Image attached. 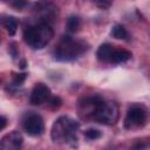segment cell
Masks as SVG:
<instances>
[{
    "label": "cell",
    "mask_w": 150,
    "mask_h": 150,
    "mask_svg": "<svg viewBox=\"0 0 150 150\" xmlns=\"http://www.w3.org/2000/svg\"><path fill=\"white\" fill-rule=\"evenodd\" d=\"M80 129V123L69 117V116H60L52 125L50 136L52 139L56 143H68L75 146L77 141L76 132Z\"/></svg>",
    "instance_id": "1"
},
{
    "label": "cell",
    "mask_w": 150,
    "mask_h": 150,
    "mask_svg": "<svg viewBox=\"0 0 150 150\" xmlns=\"http://www.w3.org/2000/svg\"><path fill=\"white\" fill-rule=\"evenodd\" d=\"M53 36L54 30L47 22H39L28 26L23 30V40L33 49H42L50 42Z\"/></svg>",
    "instance_id": "2"
},
{
    "label": "cell",
    "mask_w": 150,
    "mask_h": 150,
    "mask_svg": "<svg viewBox=\"0 0 150 150\" xmlns=\"http://www.w3.org/2000/svg\"><path fill=\"white\" fill-rule=\"evenodd\" d=\"M88 49V46L82 40H76L70 36H64L57 43L54 50V57L57 61L68 62L77 59Z\"/></svg>",
    "instance_id": "3"
},
{
    "label": "cell",
    "mask_w": 150,
    "mask_h": 150,
    "mask_svg": "<svg viewBox=\"0 0 150 150\" xmlns=\"http://www.w3.org/2000/svg\"><path fill=\"white\" fill-rule=\"evenodd\" d=\"M118 116H120V112H118L117 104L114 102H107L103 100L100 107L97 108L93 120L105 125H112L117 122Z\"/></svg>",
    "instance_id": "4"
},
{
    "label": "cell",
    "mask_w": 150,
    "mask_h": 150,
    "mask_svg": "<svg viewBox=\"0 0 150 150\" xmlns=\"http://www.w3.org/2000/svg\"><path fill=\"white\" fill-rule=\"evenodd\" d=\"M146 121V111L142 105L134 104L131 105L124 118V127L129 130L138 129L145 124Z\"/></svg>",
    "instance_id": "5"
},
{
    "label": "cell",
    "mask_w": 150,
    "mask_h": 150,
    "mask_svg": "<svg viewBox=\"0 0 150 150\" xmlns=\"http://www.w3.org/2000/svg\"><path fill=\"white\" fill-rule=\"evenodd\" d=\"M23 129L30 136H40L45 130V123L40 115L29 114L23 120Z\"/></svg>",
    "instance_id": "6"
},
{
    "label": "cell",
    "mask_w": 150,
    "mask_h": 150,
    "mask_svg": "<svg viewBox=\"0 0 150 150\" xmlns=\"http://www.w3.org/2000/svg\"><path fill=\"white\" fill-rule=\"evenodd\" d=\"M50 98V89L43 83H36L29 97L33 105H41L43 103H48Z\"/></svg>",
    "instance_id": "7"
},
{
    "label": "cell",
    "mask_w": 150,
    "mask_h": 150,
    "mask_svg": "<svg viewBox=\"0 0 150 150\" xmlns=\"http://www.w3.org/2000/svg\"><path fill=\"white\" fill-rule=\"evenodd\" d=\"M102 98L100 96H87L80 101V111L86 117H94L97 108L102 103Z\"/></svg>",
    "instance_id": "8"
},
{
    "label": "cell",
    "mask_w": 150,
    "mask_h": 150,
    "mask_svg": "<svg viewBox=\"0 0 150 150\" xmlns=\"http://www.w3.org/2000/svg\"><path fill=\"white\" fill-rule=\"evenodd\" d=\"M22 136L18 131L6 134L0 141V150H19L22 144Z\"/></svg>",
    "instance_id": "9"
},
{
    "label": "cell",
    "mask_w": 150,
    "mask_h": 150,
    "mask_svg": "<svg viewBox=\"0 0 150 150\" xmlns=\"http://www.w3.org/2000/svg\"><path fill=\"white\" fill-rule=\"evenodd\" d=\"M114 50H115V47L112 45H110V43H103V45H101L98 47V49L96 52V56L102 62H110Z\"/></svg>",
    "instance_id": "10"
},
{
    "label": "cell",
    "mask_w": 150,
    "mask_h": 150,
    "mask_svg": "<svg viewBox=\"0 0 150 150\" xmlns=\"http://www.w3.org/2000/svg\"><path fill=\"white\" fill-rule=\"evenodd\" d=\"M131 57V53L127 49H117L115 48L112 56H111V61L110 63H123L125 61H128Z\"/></svg>",
    "instance_id": "11"
},
{
    "label": "cell",
    "mask_w": 150,
    "mask_h": 150,
    "mask_svg": "<svg viewBox=\"0 0 150 150\" xmlns=\"http://www.w3.org/2000/svg\"><path fill=\"white\" fill-rule=\"evenodd\" d=\"M2 26L9 35H14L18 29V20L14 16H5L2 19Z\"/></svg>",
    "instance_id": "12"
},
{
    "label": "cell",
    "mask_w": 150,
    "mask_h": 150,
    "mask_svg": "<svg viewBox=\"0 0 150 150\" xmlns=\"http://www.w3.org/2000/svg\"><path fill=\"white\" fill-rule=\"evenodd\" d=\"M110 34H111L112 38H115L117 40H125L128 38V32L122 25H115L111 28Z\"/></svg>",
    "instance_id": "13"
},
{
    "label": "cell",
    "mask_w": 150,
    "mask_h": 150,
    "mask_svg": "<svg viewBox=\"0 0 150 150\" xmlns=\"http://www.w3.org/2000/svg\"><path fill=\"white\" fill-rule=\"evenodd\" d=\"M80 25H81V21L79 19V16L73 15V16H69V19L67 20V29L69 32H71V33L79 30Z\"/></svg>",
    "instance_id": "14"
},
{
    "label": "cell",
    "mask_w": 150,
    "mask_h": 150,
    "mask_svg": "<svg viewBox=\"0 0 150 150\" xmlns=\"http://www.w3.org/2000/svg\"><path fill=\"white\" fill-rule=\"evenodd\" d=\"M84 136L89 139H97L101 137V132L97 129H87L84 131Z\"/></svg>",
    "instance_id": "15"
},
{
    "label": "cell",
    "mask_w": 150,
    "mask_h": 150,
    "mask_svg": "<svg viewBox=\"0 0 150 150\" xmlns=\"http://www.w3.org/2000/svg\"><path fill=\"white\" fill-rule=\"evenodd\" d=\"M48 103L50 104V107H52V108H57V107H60V105H61L62 101H61V98H60V97H52V98L49 100V102H48Z\"/></svg>",
    "instance_id": "16"
},
{
    "label": "cell",
    "mask_w": 150,
    "mask_h": 150,
    "mask_svg": "<svg viewBox=\"0 0 150 150\" xmlns=\"http://www.w3.org/2000/svg\"><path fill=\"white\" fill-rule=\"evenodd\" d=\"M25 79H26V74H19V75H16L15 79H14V84H20V83H22Z\"/></svg>",
    "instance_id": "17"
},
{
    "label": "cell",
    "mask_w": 150,
    "mask_h": 150,
    "mask_svg": "<svg viewBox=\"0 0 150 150\" xmlns=\"http://www.w3.org/2000/svg\"><path fill=\"white\" fill-rule=\"evenodd\" d=\"M12 5L20 9V8H22L23 6H26V2H25V1H14V2H12Z\"/></svg>",
    "instance_id": "18"
},
{
    "label": "cell",
    "mask_w": 150,
    "mask_h": 150,
    "mask_svg": "<svg viewBox=\"0 0 150 150\" xmlns=\"http://www.w3.org/2000/svg\"><path fill=\"white\" fill-rule=\"evenodd\" d=\"M6 123H7V118L5 116H1V129L6 127Z\"/></svg>",
    "instance_id": "19"
},
{
    "label": "cell",
    "mask_w": 150,
    "mask_h": 150,
    "mask_svg": "<svg viewBox=\"0 0 150 150\" xmlns=\"http://www.w3.org/2000/svg\"><path fill=\"white\" fill-rule=\"evenodd\" d=\"M96 4H97V5H100L101 7H108V6L110 5L109 2H108V4H105V2H96Z\"/></svg>",
    "instance_id": "20"
}]
</instances>
